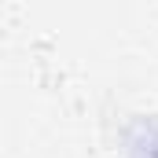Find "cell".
<instances>
[{
  "mask_svg": "<svg viewBox=\"0 0 158 158\" xmlns=\"http://www.w3.org/2000/svg\"><path fill=\"white\" fill-rule=\"evenodd\" d=\"M129 155L132 158H158V121H140L132 140H129Z\"/></svg>",
  "mask_w": 158,
  "mask_h": 158,
  "instance_id": "6da1fadb",
  "label": "cell"
}]
</instances>
